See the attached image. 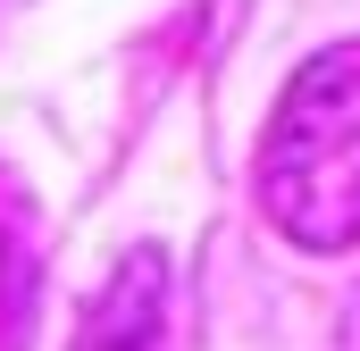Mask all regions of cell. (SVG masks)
<instances>
[{
  "label": "cell",
  "mask_w": 360,
  "mask_h": 351,
  "mask_svg": "<svg viewBox=\"0 0 360 351\" xmlns=\"http://www.w3.org/2000/svg\"><path fill=\"white\" fill-rule=\"evenodd\" d=\"M260 209L302 251L360 243V34L293 67L260 134Z\"/></svg>",
  "instance_id": "obj_1"
},
{
  "label": "cell",
  "mask_w": 360,
  "mask_h": 351,
  "mask_svg": "<svg viewBox=\"0 0 360 351\" xmlns=\"http://www.w3.org/2000/svg\"><path fill=\"white\" fill-rule=\"evenodd\" d=\"M344 351H360V293L344 301Z\"/></svg>",
  "instance_id": "obj_2"
}]
</instances>
